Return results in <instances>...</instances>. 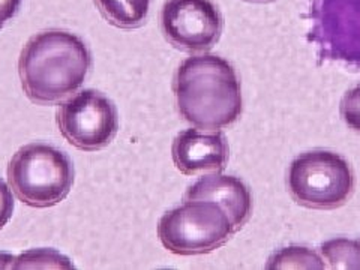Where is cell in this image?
<instances>
[{"mask_svg":"<svg viewBox=\"0 0 360 270\" xmlns=\"http://www.w3.org/2000/svg\"><path fill=\"white\" fill-rule=\"evenodd\" d=\"M173 90L179 112L197 128L217 131L240 117V82L231 63L219 56L185 59L177 68Z\"/></svg>","mask_w":360,"mask_h":270,"instance_id":"6da1fadb","label":"cell"},{"mask_svg":"<svg viewBox=\"0 0 360 270\" xmlns=\"http://www.w3.org/2000/svg\"><path fill=\"white\" fill-rule=\"evenodd\" d=\"M92 66L87 45L71 32L45 30L21 50L18 74L33 103L50 105L82 87Z\"/></svg>","mask_w":360,"mask_h":270,"instance_id":"7a4b0ae2","label":"cell"},{"mask_svg":"<svg viewBox=\"0 0 360 270\" xmlns=\"http://www.w3.org/2000/svg\"><path fill=\"white\" fill-rule=\"evenodd\" d=\"M8 182L30 207H51L66 198L74 184V165L65 152L45 143L18 149L8 165Z\"/></svg>","mask_w":360,"mask_h":270,"instance_id":"3957f363","label":"cell"},{"mask_svg":"<svg viewBox=\"0 0 360 270\" xmlns=\"http://www.w3.org/2000/svg\"><path fill=\"white\" fill-rule=\"evenodd\" d=\"M236 233L231 219L213 201H185L160 219L158 238L176 255L209 254Z\"/></svg>","mask_w":360,"mask_h":270,"instance_id":"277c9868","label":"cell"},{"mask_svg":"<svg viewBox=\"0 0 360 270\" xmlns=\"http://www.w3.org/2000/svg\"><path fill=\"white\" fill-rule=\"evenodd\" d=\"M354 173L341 155L314 150L297 156L290 165L288 188L302 206L335 209L352 197Z\"/></svg>","mask_w":360,"mask_h":270,"instance_id":"5b68a950","label":"cell"},{"mask_svg":"<svg viewBox=\"0 0 360 270\" xmlns=\"http://www.w3.org/2000/svg\"><path fill=\"white\" fill-rule=\"evenodd\" d=\"M309 20L320 59L360 70V0H312Z\"/></svg>","mask_w":360,"mask_h":270,"instance_id":"8992f818","label":"cell"},{"mask_svg":"<svg viewBox=\"0 0 360 270\" xmlns=\"http://www.w3.org/2000/svg\"><path fill=\"white\" fill-rule=\"evenodd\" d=\"M58 125L65 140L74 148L95 152L115 140L119 116L116 105L105 95L86 89L60 104Z\"/></svg>","mask_w":360,"mask_h":270,"instance_id":"52a82bcc","label":"cell"},{"mask_svg":"<svg viewBox=\"0 0 360 270\" xmlns=\"http://www.w3.org/2000/svg\"><path fill=\"white\" fill-rule=\"evenodd\" d=\"M164 37L185 51H207L224 29L219 8L212 0H167L161 11Z\"/></svg>","mask_w":360,"mask_h":270,"instance_id":"ba28073f","label":"cell"},{"mask_svg":"<svg viewBox=\"0 0 360 270\" xmlns=\"http://www.w3.org/2000/svg\"><path fill=\"white\" fill-rule=\"evenodd\" d=\"M173 161L177 170L186 176L221 173L229 162V143L222 132H200L186 129L173 141Z\"/></svg>","mask_w":360,"mask_h":270,"instance_id":"9c48e42d","label":"cell"},{"mask_svg":"<svg viewBox=\"0 0 360 270\" xmlns=\"http://www.w3.org/2000/svg\"><path fill=\"white\" fill-rule=\"evenodd\" d=\"M185 201H213L231 219L234 230H240L252 212V197L240 179L212 173L198 179L185 193Z\"/></svg>","mask_w":360,"mask_h":270,"instance_id":"30bf717a","label":"cell"},{"mask_svg":"<svg viewBox=\"0 0 360 270\" xmlns=\"http://www.w3.org/2000/svg\"><path fill=\"white\" fill-rule=\"evenodd\" d=\"M95 4L110 25L120 29L141 26L150 9V0H95Z\"/></svg>","mask_w":360,"mask_h":270,"instance_id":"8fae6325","label":"cell"},{"mask_svg":"<svg viewBox=\"0 0 360 270\" xmlns=\"http://www.w3.org/2000/svg\"><path fill=\"white\" fill-rule=\"evenodd\" d=\"M267 269H324L323 258L307 246H288L275 252L267 260Z\"/></svg>","mask_w":360,"mask_h":270,"instance_id":"7c38bea8","label":"cell"},{"mask_svg":"<svg viewBox=\"0 0 360 270\" xmlns=\"http://www.w3.org/2000/svg\"><path fill=\"white\" fill-rule=\"evenodd\" d=\"M321 254L332 269L360 270V240L333 239L321 245Z\"/></svg>","mask_w":360,"mask_h":270,"instance_id":"4fadbf2b","label":"cell"},{"mask_svg":"<svg viewBox=\"0 0 360 270\" xmlns=\"http://www.w3.org/2000/svg\"><path fill=\"white\" fill-rule=\"evenodd\" d=\"M9 267L14 269H35V267H54L72 269L74 266L68 258L53 250H33L18 257H11Z\"/></svg>","mask_w":360,"mask_h":270,"instance_id":"5bb4252c","label":"cell"},{"mask_svg":"<svg viewBox=\"0 0 360 270\" xmlns=\"http://www.w3.org/2000/svg\"><path fill=\"white\" fill-rule=\"evenodd\" d=\"M341 116L348 128L360 132V83L342 98Z\"/></svg>","mask_w":360,"mask_h":270,"instance_id":"9a60e30c","label":"cell"},{"mask_svg":"<svg viewBox=\"0 0 360 270\" xmlns=\"http://www.w3.org/2000/svg\"><path fill=\"white\" fill-rule=\"evenodd\" d=\"M14 213V197L13 191L0 179V230L13 218Z\"/></svg>","mask_w":360,"mask_h":270,"instance_id":"2e32d148","label":"cell"},{"mask_svg":"<svg viewBox=\"0 0 360 270\" xmlns=\"http://www.w3.org/2000/svg\"><path fill=\"white\" fill-rule=\"evenodd\" d=\"M21 0H0V29L18 13Z\"/></svg>","mask_w":360,"mask_h":270,"instance_id":"e0dca14e","label":"cell"},{"mask_svg":"<svg viewBox=\"0 0 360 270\" xmlns=\"http://www.w3.org/2000/svg\"><path fill=\"white\" fill-rule=\"evenodd\" d=\"M251 2H269V0H251Z\"/></svg>","mask_w":360,"mask_h":270,"instance_id":"ac0fdd59","label":"cell"}]
</instances>
